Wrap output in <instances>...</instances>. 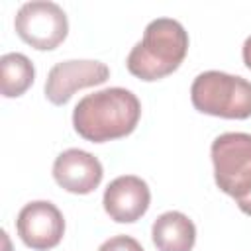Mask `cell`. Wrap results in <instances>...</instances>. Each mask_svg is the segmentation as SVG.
<instances>
[{"label":"cell","mask_w":251,"mask_h":251,"mask_svg":"<svg viewBox=\"0 0 251 251\" xmlns=\"http://www.w3.org/2000/svg\"><path fill=\"white\" fill-rule=\"evenodd\" d=\"M141 118L139 98L122 86L86 94L73 110L75 131L92 143H106L129 135Z\"/></svg>","instance_id":"1"},{"label":"cell","mask_w":251,"mask_h":251,"mask_svg":"<svg viewBox=\"0 0 251 251\" xmlns=\"http://www.w3.org/2000/svg\"><path fill=\"white\" fill-rule=\"evenodd\" d=\"M188 53V33L173 18H157L147 24L143 37L126 59L127 71L145 80H161L173 75Z\"/></svg>","instance_id":"2"},{"label":"cell","mask_w":251,"mask_h":251,"mask_svg":"<svg viewBox=\"0 0 251 251\" xmlns=\"http://www.w3.org/2000/svg\"><path fill=\"white\" fill-rule=\"evenodd\" d=\"M214 180L237 208L251 216V133L226 131L212 141Z\"/></svg>","instance_id":"3"},{"label":"cell","mask_w":251,"mask_h":251,"mask_svg":"<svg viewBox=\"0 0 251 251\" xmlns=\"http://www.w3.org/2000/svg\"><path fill=\"white\" fill-rule=\"evenodd\" d=\"M192 106L226 120L251 118V80L224 71H204L190 86Z\"/></svg>","instance_id":"4"},{"label":"cell","mask_w":251,"mask_h":251,"mask_svg":"<svg viewBox=\"0 0 251 251\" xmlns=\"http://www.w3.org/2000/svg\"><path fill=\"white\" fill-rule=\"evenodd\" d=\"M14 29L22 41L37 51L57 49L69 35L65 10L49 0H31L20 6L14 18Z\"/></svg>","instance_id":"5"},{"label":"cell","mask_w":251,"mask_h":251,"mask_svg":"<svg viewBox=\"0 0 251 251\" xmlns=\"http://www.w3.org/2000/svg\"><path fill=\"white\" fill-rule=\"evenodd\" d=\"M110 69L92 59H71L51 67L45 80V98L55 106H65L76 90L104 84Z\"/></svg>","instance_id":"6"},{"label":"cell","mask_w":251,"mask_h":251,"mask_svg":"<svg viewBox=\"0 0 251 251\" xmlns=\"http://www.w3.org/2000/svg\"><path fill=\"white\" fill-rule=\"evenodd\" d=\"M16 231L25 247L33 251H49L57 247L65 235V218L53 202L33 200L20 210Z\"/></svg>","instance_id":"7"},{"label":"cell","mask_w":251,"mask_h":251,"mask_svg":"<svg viewBox=\"0 0 251 251\" xmlns=\"http://www.w3.org/2000/svg\"><path fill=\"white\" fill-rule=\"evenodd\" d=\"M102 204L110 220L118 224H133L149 210L151 190L141 176L122 175L106 186Z\"/></svg>","instance_id":"8"},{"label":"cell","mask_w":251,"mask_h":251,"mask_svg":"<svg viewBox=\"0 0 251 251\" xmlns=\"http://www.w3.org/2000/svg\"><path fill=\"white\" fill-rule=\"evenodd\" d=\"M104 169L98 157L84 149H65L53 161L55 182L71 194H90L102 182Z\"/></svg>","instance_id":"9"},{"label":"cell","mask_w":251,"mask_h":251,"mask_svg":"<svg viewBox=\"0 0 251 251\" xmlns=\"http://www.w3.org/2000/svg\"><path fill=\"white\" fill-rule=\"evenodd\" d=\"M151 239L157 251H192L196 243V226L186 214L169 210L153 222Z\"/></svg>","instance_id":"10"},{"label":"cell","mask_w":251,"mask_h":251,"mask_svg":"<svg viewBox=\"0 0 251 251\" xmlns=\"http://www.w3.org/2000/svg\"><path fill=\"white\" fill-rule=\"evenodd\" d=\"M33 80L35 67L24 53H6L0 57V92L4 98L25 94Z\"/></svg>","instance_id":"11"},{"label":"cell","mask_w":251,"mask_h":251,"mask_svg":"<svg viewBox=\"0 0 251 251\" xmlns=\"http://www.w3.org/2000/svg\"><path fill=\"white\" fill-rule=\"evenodd\" d=\"M98 251H145V249L141 247V243L135 237L122 233V235H114V237L106 239L98 247Z\"/></svg>","instance_id":"12"},{"label":"cell","mask_w":251,"mask_h":251,"mask_svg":"<svg viewBox=\"0 0 251 251\" xmlns=\"http://www.w3.org/2000/svg\"><path fill=\"white\" fill-rule=\"evenodd\" d=\"M241 57H243V63L245 67L251 71V35L243 41V47H241Z\"/></svg>","instance_id":"13"}]
</instances>
